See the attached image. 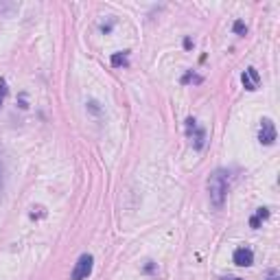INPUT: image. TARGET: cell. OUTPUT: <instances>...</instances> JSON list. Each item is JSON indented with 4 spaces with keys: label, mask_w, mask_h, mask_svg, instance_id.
I'll return each instance as SVG.
<instances>
[{
    "label": "cell",
    "mask_w": 280,
    "mask_h": 280,
    "mask_svg": "<svg viewBox=\"0 0 280 280\" xmlns=\"http://www.w3.org/2000/svg\"><path fill=\"white\" fill-rule=\"evenodd\" d=\"M265 217H269L267 208H258V210H256V215L250 219V225H252V228H258V225H261V219H265Z\"/></svg>",
    "instance_id": "52a82bcc"
},
{
    "label": "cell",
    "mask_w": 280,
    "mask_h": 280,
    "mask_svg": "<svg viewBox=\"0 0 280 280\" xmlns=\"http://www.w3.org/2000/svg\"><path fill=\"white\" fill-rule=\"evenodd\" d=\"M235 263L239 265V267H250V265L254 263V252H252L250 248H239L235 252Z\"/></svg>",
    "instance_id": "8992f818"
},
{
    "label": "cell",
    "mask_w": 280,
    "mask_h": 280,
    "mask_svg": "<svg viewBox=\"0 0 280 280\" xmlns=\"http://www.w3.org/2000/svg\"><path fill=\"white\" fill-rule=\"evenodd\" d=\"M225 280H241V278H225Z\"/></svg>",
    "instance_id": "7c38bea8"
},
{
    "label": "cell",
    "mask_w": 280,
    "mask_h": 280,
    "mask_svg": "<svg viewBox=\"0 0 280 280\" xmlns=\"http://www.w3.org/2000/svg\"><path fill=\"white\" fill-rule=\"evenodd\" d=\"M241 81L248 90H258V83H261V75H258L256 68H248L241 75Z\"/></svg>",
    "instance_id": "5b68a950"
},
{
    "label": "cell",
    "mask_w": 280,
    "mask_h": 280,
    "mask_svg": "<svg viewBox=\"0 0 280 280\" xmlns=\"http://www.w3.org/2000/svg\"><path fill=\"white\" fill-rule=\"evenodd\" d=\"M235 31L239 33V35H245V33H248V26H245L241 20H237V22H235Z\"/></svg>",
    "instance_id": "9c48e42d"
},
{
    "label": "cell",
    "mask_w": 280,
    "mask_h": 280,
    "mask_svg": "<svg viewBox=\"0 0 280 280\" xmlns=\"http://www.w3.org/2000/svg\"><path fill=\"white\" fill-rule=\"evenodd\" d=\"M267 280H280V274H278L276 269H271V271H269V276H267Z\"/></svg>",
    "instance_id": "8fae6325"
},
{
    "label": "cell",
    "mask_w": 280,
    "mask_h": 280,
    "mask_svg": "<svg viewBox=\"0 0 280 280\" xmlns=\"http://www.w3.org/2000/svg\"><path fill=\"white\" fill-rule=\"evenodd\" d=\"M208 191H210V202L215 208H221L225 193H228V173L225 171H215L208 179Z\"/></svg>",
    "instance_id": "6da1fadb"
},
{
    "label": "cell",
    "mask_w": 280,
    "mask_h": 280,
    "mask_svg": "<svg viewBox=\"0 0 280 280\" xmlns=\"http://www.w3.org/2000/svg\"><path fill=\"white\" fill-rule=\"evenodd\" d=\"M186 125H189V136L193 138V147H195V149H202L204 140H206V131L202 127H197V123L193 121V118H189Z\"/></svg>",
    "instance_id": "277c9868"
},
{
    "label": "cell",
    "mask_w": 280,
    "mask_h": 280,
    "mask_svg": "<svg viewBox=\"0 0 280 280\" xmlns=\"http://www.w3.org/2000/svg\"><path fill=\"white\" fill-rule=\"evenodd\" d=\"M5 95H7V88H5V81H0V108H3V101H5Z\"/></svg>",
    "instance_id": "30bf717a"
},
{
    "label": "cell",
    "mask_w": 280,
    "mask_h": 280,
    "mask_svg": "<svg viewBox=\"0 0 280 280\" xmlns=\"http://www.w3.org/2000/svg\"><path fill=\"white\" fill-rule=\"evenodd\" d=\"M92 265H95V258L90 254H81L77 265H75V269H72V274H70V280H85L92 274Z\"/></svg>",
    "instance_id": "7a4b0ae2"
},
{
    "label": "cell",
    "mask_w": 280,
    "mask_h": 280,
    "mask_svg": "<svg viewBox=\"0 0 280 280\" xmlns=\"http://www.w3.org/2000/svg\"><path fill=\"white\" fill-rule=\"evenodd\" d=\"M258 140L263 145H274L276 143V127L269 118H265L263 125H261V131H258Z\"/></svg>",
    "instance_id": "3957f363"
},
{
    "label": "cell",
    "mask_w": 280,
    "mask_h": 280,
    "mask_svg": "<svg viewBox=\"0 0 280 280\" xmlns=\"http://www.w3.org/2000/svg\"><path fill=\"white\" fill-rule=\"evenodd\" d=\"M127 66V57H125V55H121V53H118V55H114V57H112V66Z\"/></svg>",
    "instance_id": "ba28073f"
}]
</instances>
